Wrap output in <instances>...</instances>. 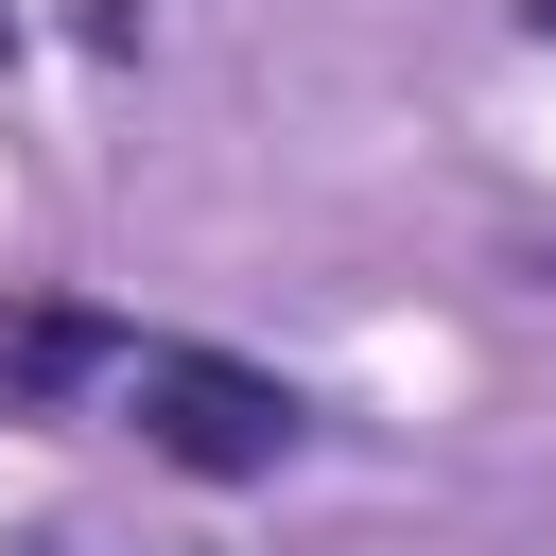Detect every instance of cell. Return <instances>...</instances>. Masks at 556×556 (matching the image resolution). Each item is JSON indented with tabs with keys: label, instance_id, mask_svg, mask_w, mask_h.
<instances>
[{
	"label": "cell",
	"instance_id": "1",
	"mask_svg": "<svg viewBox=\"0 0 556 556\" xmlns=\"http://www.w3.org/2000/svg\"><path fill=\"white\" fill-rule=\"evenodd\" d=\"M122 417H139L191 486H261V469L313 434V400L261 382V365H226V348H122Z\"/></svg>",
	"mask_w": 556,
	"mask_h": 556
},
{
	"label": "cell",
	"instance_id": "2",
	"mask_svg": "<svg viewBox=\"0 0 556 556\" xmlns=\"http://www.w3.org/2000/svg\"><path fill=\"white\" fill-rule=\"evenodd\" d=\"M87 365H122V330H104V313H17V348H0V382H17V400L87 382Z\"/></svg>",
	"mask_w": 556,
	"mask_h": 556
},
{
	"label": "cell",
	"instance_id": "3",
	"mask_svg": "<svg viewBox=\"0 0 556 556\" xmlns=\"http://www.w3.org/2000/svg\"><path fill=\"white\" fill-rule=\"evenodd\" d=\"M521 35H556V0H521Z\"/></svg>",
	"mask_w": 556,
	"mask_h": 556
},
{
	"label": "cell",
	"instance_id": "4",
	"mask_svg": "<svg viewBox=\"0 0 556 556\" xmlns=\"http://www.w3.org/2000/svg\"><path fill=\"white\" fill-rule=\"evenodd\" d=\"M0 52H17V17H0Z\"/></svg>",
	"mask_w": 556,
	"mask_h": 556
}]
</instances>
